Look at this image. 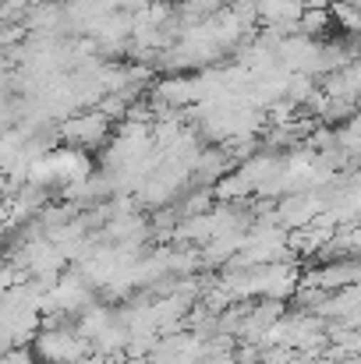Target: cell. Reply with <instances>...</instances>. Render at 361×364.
<instances>
[{"label":"cell","mask_w":361,"mask_h":364,"mask_svg":"<svg viewBox=\"0 0 361 364\" xmlns=\"http://www.w3.org/2000/svg\"><path fill=\"white\" fill-rule=\"evenodd\" d=\"M36 350L39 358L50 364H75L85 358V340L71 329H61V326H50V333H39L36 336Z\"/></svg>","instance_id":"obj_1"},{"label":"cell","mask_w":361,"mask_h":364,"mask_svg":"<svg viewBox=\"0 0 361 364\" xmlns=\"http://www.w3.org/2000/svg\"><path fill=\"white\" fill-rule=\"evenodd\" d=\"M61 134H64V141H71V145H96V141H103V138L110 134V121L96 110V114H85V117L68 121L61 127Z\"/></svg>","instance_id":"obj_2"}]
</instances>
